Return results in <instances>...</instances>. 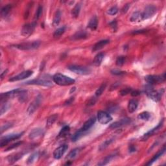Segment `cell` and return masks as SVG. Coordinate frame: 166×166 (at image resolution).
<instances>
[{"label": "cell", "instance_id": "7bdbcfd3", "mask_svg": "<svg viewBox=\"0 0 166 166\" xmlns=\"http://www.w3.org/2000/svg\"><path fill=\"white\" fill-rule=\"evenodd\" d=\"M125 61H126L125 56H121L117 58V60L116 61V64L118 66H122L125 63Z\"/></svg>", "mask_w": 166, "mask_h": 166}, {"label": "cell", "instance_id": "60d3db41", "mask_svg": "<svg viewBox=\"0 0 166 166\" xmlns=\"http://www.w3.org/2000/svg\"><path fill=\"white\" fill-rule=\"evenodd\" d=\"M10 106H11L10 104L7 103V102L5 101V103L2 104L1 106V112H0L1 116L3 115V114L5 113L7 111L9 110V108H10Z\"/></svg>", "mask_w": 166, "mask_h": 166}, {"label": "cell", "instance_id": "8d00e7d4", "mask_svg": "<svg viewBox=\"0 0 166 166\" xmlns=\"http://www.w3.org/2000/svg\"><path fill=\"white\" fill-rule=\"evenodd\" d=\"M70 131V128L69 126H64L59 132L58 137H64L69 134Z\"/></svg>", "mask_w": 166, "mask_h": 166}, {"label": "cell", "instance_id": "6f0895ef", "mask_svg": "<svg viewBox=\"0 0 166 166\" xmlns=\"http://www.w3.org/2000/svg\"><path fill=\"white\" fill-rule=\"evenodd\" d=\"M145 31H146V30H145V29L138 30V31H134L132 33H133V34H139V33H143Z\"/></svg>", "mask_w": 166, "mask_h": 166}, {"label": "cell", "instance_id": "52a82bcc", "mask_svg": "<svg viewBox=\"0 0 166 166\" xmlns=\"http://www.w3.org/2000/svg\"><path fill=\"white\" fill-rule=\"evenodd\" d=\"M23 134V132H21V133H18V134H8V135H7V136L2 137L1 139V143H0V145H1V147H3L7 145L9 142L20 138V137L22 136Z\"/></svg>", "mask_w": 166, "mask_h": 166}, {"label": "cell", "instance_id": "bcb514c9", "mask_svg": "<svg viewBox=\"0 0 166 166\" xmlns=\"http://www.w3.org/2000/svg\"><path fill=\"white\" fill-rule=\"evenodd\" d=\"M132 90V88H127L123 89L120 91V95L122 96H127V94H130V92H131Z\"/></svg>", "mask_w": 166, "mask_h": 166}, {"label": "cell", "instance_id": "5bb4252c", "mask_svg": "<svg viewBox=\"0 0 166 166\" xmlns=\"http://www.w3.org/2000/svg\"><path fill=\"white\" fill-rule=\"evenodd\" d=\"M131 122V120L129 118H123V119L120 120L118 122H116L114 123H113L112 124L110 125V126L109 127V128L111 129H118V128L122 127L123 126H125V125H127L128 124Z\"/></svg>", "mask_w": 166, "mask_h": 166}, {"label": "cell", "instance_id": "d6986e66", "mask_svg": "<svg viewBox=\"0 0 166 166\" xmlns=\"http://www.w3.org/2000/svg\"><path fill=\"white\" fill-rule=\"evenodd\" d=\"M165 147L164 146L163 147L162 149H161L160 151H158L157 153L156 154V155L153 156V158L151 159V160L149 161L148 163H147V165H152L154 162H155L156 161H157L159 158H160L161 156H162L163 154L165 153Z\"/></svg>", "mask_w": 166, "mask_h": 166}, {"label": "cell", "instance_id": "d4e9b609", "mask_svg": "<svg viewBox=\"0 0 166 166\" xmlns=\"http://www.w3.org/2000/svg\"><path fill=\"white\" fill-rule=\"evenodd\" d=\"M109 42L110 41H109L108 40H101V41L98 42V43H96L94 45L92 50H93V51H97L100 50L102 48H103V47H105L106 45H107L109 43Z\"/></svg>", "mask_w": 166, "mask_h": 166}, {"label": "cell", "instance_id": "b9f144b4", "mask_svg": "<svg viewBox=\"0 0 166 166\" xmlns=\"http://www.w3.org/2000/svg\"><path fill=\"white\" fill-rule=\"evenodd\" d=\"M106 87V84H103L101 85V86L97 90V91L96 92V97H99L103 93V92L105 91V90Z\"/></svg>", "mask_w": 166, "mask_h": 166}, {"label": "cell", "instance_id": "74e56055", "mask_svg": "<svg viewBox=\"0 0 166 166\" xmlns=\"http://www.w3.org/2000/svg\"><path fill=\"white\" fill-rule=\"evenodd\" d=\"M84 134V132L82 131L81 129H79L78 130L77 132H75V133L73 135V136L72 137V141H76L77 140H79V139L81 137L83 134Z\"/></svg>", "mask_w": 166, "mask_h": 166}, {"label": "cell", "instance_id": "2e32d148", "mask_svg": "<svg viewBox=\"0 0 166 166\" xmlns=\"http://www.w3.org/2000/svg\"><path fill=\"white\" fill-rule=\"evenodd\" d=\"M20 89H16V90H11L10 92H6V93H3L1 94V101L3 102V101H5L6 99H10V98H15V97H17V95L19 90Z\"/></svg>", "mask_w": 166, "mask_h": 166}, {"label": "cell", "instance_id": "ac0fdd59", "mask_svg": "<svg viewBox=\"0 0 166 166\" xmlns=\"http://www.w3.org/2000/svg\"><path fill=\"white\" fill-rule=\"evenodd\" d=\"M96 118L95 117H92L91 118H90L88 120L86 121V122L84 123V125H83V126L80 129H81L85 133V132L88 131V130H89L92 127L94 126L95 123H96Z\"/></svg>", "mask_w": 166, "mask_h": 166}, {"label": "cell", "instance_id": "7a4b0ae2", "mask_svg": "<svg viewBox=\"0 0 166 166\" xmlns=\"http://www.w3.org/2000/svg\"><path fill=\"white\" fill-rule=\"evenodd\" d=\"M144 92H145L147 96L152 100L158 102L160 101L161 98H162V96L163 92V90L162 91H156L153 89V88L151 85H147L144 88Z\"/></svg>", "mask_w": 166, "mask_h": 166}, {"label": "cell", "instance_id": "44dd1931", "mask_svg": "<svg viewBox=\"0 0 166 166\" xmlns=\"http://www.w3.org/2000/svg\"><path fill=\"white\" fill-rule=\"evenodd\" d=\"M98 26V20L96 16L92 17L88 23V28L92 31L96 30Z\"/></svg>", "mask_w": 166, "mask_h": 166}, {"label": "cell", "instance_id": "277c9868", "mask_svg": "<svg viewBox=\"0 0 166 166\" xmlns=\"http://www.w3.org/2000/svg\"><path fill=\"white\" fill-rule=\"evenodd\" d=\"M40 42L34 41L30 42H25L20 44L15 45V47L17 48L20 50L27 51V50H32V49H37L40 46Z\"/></svg>", "mask_w": 166, "mask_h": 166}, {"label": "cell", "instance_id": "680465c9", "mask_svg": "<svg viewBox=\"0 0 166 166\" xmlns=\"http://www.w3.org/2000/svg\"><path fill=\"white\" fill-rule=\"evenodd\" d=\"M7 72H8V70H5V71H4V72H3V73H2L1 75V79H3V77H4V75L7 74Z\"/></svg>", "mask_w": 166, "mask_h": 166}, {"label": "cell", "instance_id": "11a10c76", "mask_svg": "<svg viewBox=\"0 0 166 166\" xmlns=\"http://www.w3.org/2000/svg\"><path fill=\"white\" fill-rule=\"evenodd\" d=\"M73 100H74V98H71L68 99V100L66 101L65 102V103H64V105H70L71 103H72V102L73 101Z\"/></svg>", "mask_w": 166, "mask_h": 166}, {"label": "cell", "instance_id": "ab89813d", "mask_svg": "<svg viewBox=\"0 0 166 166\" xmlns=\"http://www.w3.org/2000/svg\"><path fill=\"white\" fill-rule=\"evenodd\" d=\"M42 12H43V7H42V5H39V7H38V9L37 11L36 15L35 16V19L33 22H37L38 20H39L40 18L41 17V16L42 15Z\"/></svg>", "mask_w": 166, "mask_h": 166}, {"label": "cell", "instance_id": "4dcf8cb0", "mask_svg": "<svg viewBox=\"0 0 166 166\" xmlns=\"http://www.w3.org/2000/svg\"><path fill=\"white\" fill-rule=\"evenodd\" d=\"M114 138H113V137H112V138L108 139H106V140H105V141H103V143H102L100 145V146H99V150L100 151L105 150V149H106V148H107L110 145L111 143H112V142L114 141Z\"/></svg>", "mask_w": 166, "mask_h": 166}, {"label": "cell", "instance_id": "1f68e13d", "mask_svg": "<svg viewBox=\"0 0 166 166\" xmlns=\"http://www.w3.org/2000/svg\"><path fill=\"white\" fill-rule=\"evenodd\" d=\"M39 156L40 155L39 152H35V153H33L27 159V164H32V163L36 162L38 159H39Z\"/></svg>", "mask_w": 166, "mask_h": 166}, {"label": "cell", "instance_id": "ba28073f", "mask_svg": "<svg viewBox=\"0 0 166 166\" xmlns=\"http://www.w3.org/2000/svg\"><path fill=\"white\" fill-rule=\"evenodd\" d=\"M37 25V22H33L31 23H27L23 26L22 30H21V35L25 37H30L34 32L35 27Z\"/></svg>", "mask_w": 166, "mask_h": 166}, {"label": "cell", "instance_id": "30bf717a", "mask_svg": "<svg viewBox=\"0 0 166 166\" xmlns=\"http://www.w3.org/2000/svg\"><path fill=\"white\" fill-rule=\"evenodd\" d=\"M99 123L101 124L105 125L110 122L112 120V118L108 112H104V111H99L98 113V117H97Z\"/></svg>", "mask_w": 166, "mask_h": 166}, {"label": "cell", "instance_id": "cb8c5ba5", "mask_svg": "<svg viewBox=\"0 0 166 166\" xmlns=\"http://www.w3.org/2000/svg\"><path fill=\"white\" fill-rule=\"evenodd\" d=\"M138 106V102L136 99H131L128 104V110L130 113H133L137 108Z\"/></svg>", "mask_w": 166, "mask_h": 166}, {"label": "cell", "instance_id": "8992f818", "mask_svg": "<svg viewBox=\"0 0 166 166\" xmlns=\"http://www.w3.org/2000/svg\"><path fill=\"white\" fill-rule=\"evenodd\" d=\"M68 68L71 72L80 75H87L91 73L90 69L87 67H84V66L72 65L69 66Z\"/></svg>", "mask_w": 166, "mask_h": 166}, {"label": "cell", "instance_id": "5b68a950", "mask_svg": "<svg viewBox=\"0 0 166 166\" xmlns=\"http://www.w3.org/2000/svg\"><path fill=\"white\" fill-rule=\"evenodd\" d=\"M165 79V73H163L161 75H147L145 77V81L148 83L149 84L153 85L156 84H160L164 81Z\"/></svg>", "mask_w": 166, "mask_h": 166}, {"label": "cell", "instance_id": "83f0119b", "mask_svg": "<svg viewBox=\"0 0 166 166\" xmlns=\"http://www.w3.org/2000/svg\"><path fill=\"white\" fill-rule=\"evenodd\" d=\"M61 19V13L60 11H56L54 13L53 19V25L54 27L58 26L60 22Z\"/></svg>", "mask_w": 166, "mask_h": 166}, {"label": "cell", "instance_id": "f35d334b", "mask_svg": "<svg viewBox=\"0 0 166 166\" xmlns=\"http://www.w3.org/2000/svg\"><path fill=\"white\" fill-rule=\"evenodd\" d=\"M151 118V114L150 113L148 112H143L139 114L137 116V118L139 120H143V121H148Z\"/></svg>", "mask_w": 166, "mask_h": 166}, {"label": "cell", "instance_id": "f907efd6", "mask_svg": "<svg viewBox=\"0 0 166 166\" xmlns=\"http://www.w3.org/2000/svg\"><path fill=\"white\" fill-rule=\"evenodd\" d=\"M120 82H119L114 83V84L110 88V91H112V90H116L118 86H120Z\"/></svg>", "mask_w": 166, "mask_h": 166}, {"label": "cell", "instance_id": "ffe728a7", "mask_svg": "<svg viewBox=\"0 0 166 166\" xmlns=\"http://www.w3.org/2000/svg\"><path fill=\"white\" fill-rule=\"evenodd\" d=\"M17 98L20 103H24L28 98L27 91L25 90H20L17 95Z\"/></svg>", "mask_w": 166, "mask_h": 166}, {"label": "cell", "instance_id": "681fc988", "mask_svg": "<svg viewBox=\"0 0 166 166\" xmlns=\"http://www.w3.org/2000/svg\"><path fill=\"white\" fill-rule=\"evenodd\" d=\"M110 25L112 29L116 31V29H117V22H116V20H113L112 22L110 23Z\"/></svg>", "mask_w": 166, "mask_h": 166}, {"label": "cell", "instance_id": "f546056e", "mask_svg": "<svg viewBox=\"0 0 166 166\" xmlns=\"http://www.w3.org/2000/svg\"><path fill=\"white\" fill-rule=\"evenodd\" d=\"M12 9V5H7L6 6L3 7L1 10V16L2 18H5L10 13Z\"/></svg>", "mask_w": 166, "mask_h": 166}, {"label": "cell", "instance_id": "816d5d0a", "mask_svg": "<svg viewBox=\"0 0 166 166\" xmlns=\"http://www.w3.org/2000/svg\"><path fill=\"white\" fill-rule=\"evenodd\" d=\"M140 92L138 90H132L131 92H130V94L132 97H137L140 95Z\"/></svg>", "mask_w": 166, "mask_h": 166}, {"label": "cell", "instance_id": "f5cc1de1", "mask_svg": "<svg viewBox=\"0 0 166 166\" xmlns=\"http://www.w3.org/2000/svg\"><path fill=\"white\" fill-rule=\"evenodd\" d=\"M130 7V5L129 4H126L123 7V9H122V13L123 14H125L127 13V12L128 11V10H129V9Z\"/></svg>", "mask_w": 166, "mask_h": 166}, {"label": "cell", "instance_id": "f6af8a7d", "mask_svg": "<svg viewBox=\"0 0 166 166\" xmlns=\"http://www.w3.org/2000/svg\"><path fill=\"white\" fill-rule=\"evenodd\" d=\"M118 13V9L116 6L112 7L108 11V14L110 15H116Z\"/></svg>", "mask_w": 166, "mask_h": 166}, {"label": "cell", "instance_id": "6da1fadb", "mask_svg": "<svg viewBox=\"0 0 166 166\" xmlns=\"http://www.w3.org/2000/svg\"><path fill=\"white\" fill-rule=\"evenodd\" d=\"M52 79L55 84L59 86H70V85L74 84L75 82V80L72 78L61 74V73H56L54 75Z\"/></svg>", "mask_w": 166, "mask_h": 166}, {"label": "cell", "instance_id": "e0dca14e", "mask_svg": "<svg viewBox=\"0 0 166 166\" xmlns=\"http://www.w3.org/2000/svg\"><path fill=\"white\" fill-rule=\"evenodd\" d=\"M44 131L43 129H40V128H36V129H33L30 132L29 134V137L31 139H35L41 137L42 135H44Z\"/></svg>", "mask_w": 166, "mask_h": 166}, {"label": "cell", "instance_id": "4316f807", "mask_svg": "<svg viewBox=\"0 0 166 166\" xmlns=\"http://www.w3.org/2000/svg\"><path fill=\"white\" fill-rule=\"evenodd\" d=\"M23 155H24V153H16L15 155L10 156L7 158L9 162L10 163H13L16 162H17L18 160H20V159L22 157Z\"/></svg>", "mask_w": 166, "mask_h": 166}, {"label": "cell", "instance_id": "91938a15", "mask_svg": "<svg viewBox=\"0 0 166 166\" xmlns=\"http://www.w3.org/2000/svg\"><path fill=\"white\" fill-rule=\"evenodd\" d=\"M76 90V88L75 87H73V88H72V89H71V90H70V94H72V92H74L75 90Z\"/></svg>", "mask_w": 166, "mask_h": 166}, {"label": "cell", "instance_id": "d590c367", "mask_svg": "<svg viewBox=\"0 0 166 166\" xmlns=\"http://www.w3.org/2000/svg\"><path fill=\"white\" fill-rule=\"evenodd\" d=\"M65 31H66L65 26H63V27L58 28V29H57L55 31H54L53 34V37L54 38V39H58V38L60 37L64 33Z\"/></svg>", "mask_w": 166, "mask_h": 166}, {"label": "cell", "instance_id": "603a6c76", "mask_svg": "<svg viewBox=\"0 0 166 166\" xmlns=\"http://www.w3.org/2000/svg\"><path fill=\"white\" fill-rule=\"evenodd\" d=\"M142 20H143L142 13L139 11H136L134 13L130 18V21L131 22H139Z\"/></svg>", "mask_w": 166, "mask_h": 166}, {"label": "cell", "instance_id": "7dc6e473", "mask_svg": "<svg viewBox=\"0 0 166 166\" xmlns=\"http://www.w3.org/2000/svg\"><path fill=\"white\" fill-rule=\"evenodd\" d=\"M12 126H13V125H12L11 123H6L5 124L3 125L1 128V133L2 134L3 131L7 130L8 129H9V128H11Z\"/></svg>", "mask_w": 166, "mask_h": 166}, {"label": "cell", "instance_id": "8fae6325", "mask_svg": "<svg viewBox=\"0 0 166 166\" xmlns=\"http://www.w3.org/2000/svg\"><path fill=\"white\" fill-rule=\"evenodd\" d=\"M156 7L153 5H147L143 13H142V16H143V20H146L153 16L156 13Z\"/></svg>", "mask_w": 166, "mask_h": 166}, {"label": "cell", "instance_id": "f1b7e54d", "mask_svg": "<svg viewBox=\"0 0 166 166\" xmlns=\"http://www.w3.org/2000/svg\"><path fill=\"white\" fill-rule=\"evenodd\" d=\"M80 152V148H75L74 149H73V150L68 154L67 158L69 159V160H73V159L77 157L78 155H79Z\"/></svg>", "mask_w": 166, "mask_h": 166}, {"label": "cell", "instance_id": "3957f363", "mask_svg": "<svg viewBox=\"0 0 166 166\" xmlns=\"http://www.w3.org/2000/svg\"><path fill=\"white\" fill-rule=\"evenodd\" d=\"M26 85H39V86H43L46 87H51L53 86V82L51 79L47 77V75L42 76V77L39 78L37 79H33L27 82H25Z\"/></svg>", "mask_w": 166, "mask_h": 166}, {"label": "cell", "instance_id": "9a60e30c", "mask_svg": "<svg viewBox=\"0 0 166 166\" xmlns=\"http://www.w3.org/2000/svg\"><path fill=\"white\" fill-rule=\"evenodd\" d=\"M163 124V120H162V122H160V123H159V124L156 127L153 128V129H152L151 130H149V132H147L146 134H145L143 135V137H141L142 140H143V141H146L147 139L149 137L151 136H153V135L154 134L156 133V132H158V130H160L161 129V128L162 127Z\"/></svg>", "mask_w": 166, "mask_h": 166}, {"label": "cell", "instance_id": "c3c4849f", "mask_svg": "<svg viewBox=\"0 0 166 166\" xmlns=\"http://www.w3.org/2000/svg\"><path fill=\"white\" fill-rule=\"evenodd\" d=\"M111 73L115 75H124L125 72H123V71L119 70H113L111 71Z\"/></svg>", "mask_w": 166, "mask_h": 166}, {"label": "cell", "instance_id": "4fadbf2b", "mask_svg": "<svg viewBox=\"0 0 166 166\" xmlns=\"http://www.w3.org/2000/svg\"><path fill=\"white\" fill-rule=\"evenodd\" d=\"M68 149V146L66 144L62 145L60 147H58L56 148L53 152L54 158L56 159V160H59V159H60L62 157L64 154L66 153V151H67Z\"/></svg>", "mask_w": 166, "mask_h": 166}, {"label": "cell", "instance_id": "e575fe53", "mask_svg": "<svg viewBox=\"0 0 166 166\" xmlns=\"http://www.w3.org/2000/svg\"><path fill=\"white\" fill-rule=\"evenodd\" d=\"M80 7H81V6L79 3L75 5V6L73 7L72 11V15L73 18H77L79 16L80 11Z\"/></svg>", "mask_w": 166, "mask_h": 166}, {"label": "cell", "instance_id": "9c48e42d", "mask_svg": "<svg viewBox=\"0 0 166 166\" xmlns=\"http://www.w3.org/2000/svg\"><path fill=\"white\" fill-rule=\"evenodd\" d=\"M42 101V96L40 95H38L34 100H33L27 108V114L29 115H32L35 111H36L38 108L39 107Z\"/></svg>", "mask_w": 166, "mask_h": 166}, {"label": "cell", "instance_id": "9f6ffc18", "mask_svg": "<svg viewBox=\"0 0 166 166\" xmlns=\"http://www.w3.org/2000/svg\"><path fill=\"white\" fill-rule=\"evenodd\" d=\"M136 150V147H135L133 145H130L129 147V152L130 153H133V152H135Z\"/></svg>", "mask_w": 166, "mask_h": 166}, {"label": "cell", "instance_id": "836d02e7", "mask_svg": "<svg viewBox=\"0 0 166 166\" xmlns=\"http://www.w3.org/2000/svg\"><path fill=\"white\" fill-rule=\"evenodd\" d=\"M58 119V114H53L48 118L46 122V127L47 128L52 126Z\"/></svg>", "mask_w": 166, "mask_h": 166}, {"label": "cell", "instance_id": "d6a6232c", "mask_svg": "<svg viewBox=\"0 0 166 166\" xmlns=\"http://www.w3.org/2000/svg\"><path fill=\"white\" fill-rule=\"evenodd\" d=\"M114 157H115V155H110L106 156L105 158H103V160L100 161V162L98 163V165L103 166V165H105L106 164H108V163L109 162H110V161L112 160Z\"/></svg>", "mask_w": 166, "mask_h": 166}, {"label": "cell", "instance_id": "7402d4cb", "mask_svg": "<svg viewBox=\"0 0 166 166\" xmlns=\"http://www.w3.org/2000/svg\"><path fill=\"white\" fill-rule=\"evenodd\" d=\"M87 37V33L85 31H79L74 35H73L71 38V39L73 40H81L84 39Z\"/></svg>", "mask_w": 166, "mask_h": 166}, {"label": "cell", "instance_id": "db71d44e", "mask_svg": "<svg viewBox=\"0 0 166 166\" xmlns=\"http://www.w3.org/2000/svg\"><path fill=\"white\" fill-rule=\"evenodd\" d=\"M96 98H92L90 100L89 103H88V105L90 106V105H94L95 103H96Z\"/></svg>", "mask_w": 166, "mask_h": 166}, {"label": "cell", "instance_id": "ee69618b", "mask_svg": "<svg viewBox=\"0 0 166 166\" xmlns=\"http://www.w3.org/2000/svg\"><path fill=\"white\" fill-rule=\"evenodd\" d=\"M22 143H23L22 141H18V142H16V143H14V144H13V145H11V146L8 147L7 148L5 151H11V150H12V149H15V148H16V147H19L20 145H21L22 144Z\"/></svg>", "mask_w": 166, "mask_h": 166}, {"label": "cell", "instance_id": "7c38bea8", "mask_svg": "<svg viewBox=\"0 0 166 166\" xmlns=\"http://www.w3.org/2000/svg\"><path fill=\"white\" fill-rule=\"evenodd\" d=\"M33 71H30V70L24 71V72L20 73V74L16 75L15 76V77H11V79H9V81L16 82V81H18V80L25 79H27V78L29 77L30 76H31L33 75Z\"/></svg>", "mask_w": 166, "mask_h": 166}, {"label": "cell", "instance_id": "484cf974", "mask_svg": "<svg viewBox=\"0 0 166 166\" xmlns=\"http://www.w3.org/2000/svg\"><path fill=\"white\" fill-rule=\"evenodd\" d=\"M104 57H105V53H99L95 56L94 59L93 63L95 66H99L102 63Z\"/></svg>", "mask_w": 166, "mask_h": 166}]
</instances>
